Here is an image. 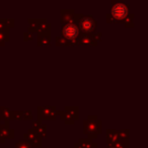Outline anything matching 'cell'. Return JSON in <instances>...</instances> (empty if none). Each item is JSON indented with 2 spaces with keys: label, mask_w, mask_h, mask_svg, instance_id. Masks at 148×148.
Returning <instances> with one entry per match:
<instances>
[{
  "label": "cell",
  "mask_w": 148,
  "mask_h": 148,
  "mask_svg": "<svg viewBox=\"0 0 148 148\" xmlns=\"http://www.w3.org/2000/svg\"><path fill=\"white\" fill-rule=\"evenodd\" d=\"M112 8L106 15L108 23H123V21L130 13V5L123 1H112Z\"/></svg>",
  "instance_id": "obj_1"
},
{
  "label": "cell",
  "mask_w": 148,
  "mask_h": 148,
  "mask_svg": "<svg viewBox=\"0 0 148 148\" xmlns=\"http://www.w3.org/2000/svg\"><path fill=\"white\" fill-rule=\"evenodd\" d=\"M74 23L78 27L81 34L92 35L97 32V23L92 15H83L81 13L74 14Z\"/></svg>",
  "instance_id": "obj_2"
},
{
  "label": "cell",
  "mask_w": 148,
  "mask_h": 148,
  "mask_svg": "<svg viewBox=\"0 0 148 148\" xmlns=\"http://www.w3.org/2000/svg\"><path fill=\"white\" fill-rule=\"evenodd\" d=\"M103 122L99 120L97 115H89L83 122V132L89 139H95L99 134L103 133Z\"/></svg>",
  "instance_id": "obj_3"
},
{
  "label": "cell",
  "mask_w": 148,
  "mask_h": 148,
  "mask_svg": "<svg viewBox=\"0 0 148 148\" xmlns=\"http://www.w3.org/2000/svg\"><path fill=\"white\" fill-rule=\"evenodd\" d=\"M80 34V31L75 23H61V37L68 42V46H78L77 39Z\"/></svg>",
  "instance_id": "obj_4"
},
{
  "label": "cell",
  "mask_w": 148,
  "mask_h": 148,
  "mask_svg": "<svg viewBox=\"0 0 148 148\" xmlns=\"http://www.w3.org/2000/svg\"><path fill=\"white\" fill-rule=\"evenodd\" d=\"M38 122L42 123V121H54L57 117V109L56 107H38L37 108Z\"/></svg>",
  "instance_id": "obj_5"
},
{
  "label": "cell",
  "mask_w": 148,
  "mask_h": 148,
  "mask_svg": "<svg viewBox=\"0 0 148 148\" xmlns=\"http://www.w3.org/2000/svg\"><path fill=\"white\" fill-rule=\"evenodd\" d=\"M14 138V130L9 127V123L0 121V142L4 143L6 139Z\"/></svg>",
  "instance_id": "obj_6"
},
{
  "label": "cell",
  "mask_w": 148,
  "mask_h": 148,
  "mask_svg": "<svg viewBox=\"0 0 148 148\" xmlns=\"http://www.w3.org/2000/svg\"><path fill=\"white\" fill-rule=\"evenodd\" d=\"M23 137L25 138V140H27L31 144L33 148H42V138L36 133L33 128L27 130V132L23 135Z\"/></svg>",
  "instance_id": "obj_7"
},
{
  "label": "cell",
  "mask_w": 148,
  "mask_h": 148,
  "mask_svg": "<svg viewBox=\"0 0 148 148\" xmlns=\"http://www.w3.org/2000/svg\"><path fill=\"white\" fill-rule=\"evenodd\" d=\"M78 41V46H86V47H97V42L93 39L92 35H85V34H80L77 39Z\"/></svg>",
  "instance_id": "obj_8"
},
{
  "label": "cell",
  "mask_w": 148,
  "mask_h": 148,
  "mask_svg": "<svg viewBox=\"0 0 148 148\" xmlns=\"http://www.w3.org/2000/svg\"><path fill=\"white\" fill-rule=\"evenodd\" d=\"M74 14H75V11L73 9H61L60 10V23H74Z\"/></svg>",
  "instance_id": "obj_9"
},
{
  "label": "cell",
  "mask_w": 148,
  "mask_h": 148,
  "mask_svg": "<svg viewBox=\"0 0 148 148\" xmlns=\"http://www.w3.org/2000/svg\"><path fill=\"white\" fill-rule=\"evenodd\" d=\"M38 36H44V35H52V25L47 21V18H42L41 23L38 27L36 31Z\"/></svg>",
  "instance_id": "obj_10"
},
{
  "label": "cell",
  "mask_w": 148,
  "mask_h": 148,
  "mask_svg": "<svg viewBox=\"0 0 148 148\" xmlns=\"http://www.w3.org/2000/svg\"><path fill=\"white\" fill-rule=\"evenodd\" d=\"M99 145L97 143L93 142L92 139L89 138H80L77 143L74 144L73 147L71 148H97Z\"/></svg>",
  "instance_id": "obj_11"
},
{
  "label": "cell",
  "mask_w": 148,
  "mask_h": 148,
  "mask_svg": "<svg viewBox=\"0 0 148 148\" xmlns=\"http://www.w3.org/2000/svg\"><path fill=\"white\" fill-rule=\"evenodd\" d=\"M106 135H107L106 142H107L108 146H113L114 144H116L117 142L120 141L119 134H118V131H116V130L108 129L106 131Z\"/></svg>",
  "instance_id": "obj_12"
},
{
  "label": "cell",
  "mask_w": 148,
  "mask_h": 148,
  "mask_svg": "<svg viewBox=\"0 0 148 148\" xmlns=\"http://www.w3.org/2000/svg\"><path fill=\"white\" fill-rule=\"evenodd\" d=\"M33 129L35 132L43 139V138L47 137V125L44 123H40L38 121L33 122Z\"/></svg>",
  "instance_id": "obj_13"
},
{
  "label": "cell",
  "mask_w": 148,
  "mask_h": 148,
  "mask_svg": "<svg viewBox=\"0 0 148 148\" xmlns=\"http://www.w3.org/2000/svg\"><path fill=\"white\" fill-rule=\"evenodd\" d=\"M0 121L6 123L13 121V111L5 107H0Z\"/></svg>",
  "instance_id": "obj_14"
},
{
  "label": "cell",
  "mask_w": 148,
  "mask_h": 148,
  "mask_svg": "<svg viewBox=\"0 0 148 148\" xmlns=\"http://www.w3.org/2000/svg\"><path fill=\"white\" fill-rule=\"evenodd\" d=\"M52 35H44L37 37V46L38 47H50L51 46Z\"/></svg>",
  "instance_id": "obj_15"
},
{
  "label": "cell",
  "mask_w": 148,
  "mask_h": 148,
  "mask_svg": "<svg viewBox=\"0 0 148 148\" xmlns=\"http://www.w3.org/2000/svg\"><path fill=\"white\" fill-rule=\"evenodd\" d=\"M64 111L74 120V121H78L79 120V108L78 107H65Z\"/></svg>",
  "instance_id": "obj_16"
},
{
  "label": "cell",
  "mask_w": 148,
  "mask_h": 148,
  "mask_svg": "<svg viewBox=\"0 0 148 148\" xmlns=\"http://www.w3.org/2000/svg\"><path fill=\"white\" fill-rule=\"evenodd\" d=\"M57 116H59L60 119H61L62 121H64V123H65L66 125H74V124H75V121H74L64 110L57 111Z\"/></svg>",
  "instance_id": "obj_17"
},
{
  "label": "cell",
  "mask_w": 148,
  "mask_h": 148,
  "mask_svg": "<svg viewBox=\"0 0 148 148\" xmlns=\"http://www.w3.org/2000/svg\"><path fill=\"white\" fill-rule=\"evenodd\" d=\"M41 21L42 18H29L27 19V23H29V29H27V32H29V33H36V31H37L38 27H39V25L41 23Z\"/></svg>",
  "instance_id": "obj_18"
},
{
  "label": "cell",
  "mask_w": 148,
  "mask_h": 148,
  "mask_svg": "<svg viewBox=\"0 0 148 148\" xmlns=\"http://www.w3.org/2000/svg\"><path fill=\"white\" fill-rule=\"evenodd\" d=\"M134 13L130 12L129 14L126 16V18L123 21V23L125 25V27L130 29V27H134Z\"/></svg>",
  "instance_id": "obj_19"
},
{
  "label": "cell",
  "mask_w": 148,
  "mask_h": 148,
  "mask_svg": "<svg viewBox=\"0 0 148 148\" xmlns=\"http://www.w3.org/2000/svg\"><path fill=\"white\" fill-rule=\"evenodd\" d=\"M120 140L122 141H129L130 140V131L128 129H122L118 131Z\"/></svg>",
  "instance_id": "obj_20"
},
{
  "label": "cell",
  "mask_w": 148,
  "mask_h": 148,
  "mask_svg": "<svg viewBox=\"0 0 148 148\" xmlns=\"http://www.w3.org/2000/svg\"><path fill=\"white\" fill-rule=\"evenodd\" d=\"M55 45L56 47H68V42L61 36H57L55 38Z\"/></svg>",
  "instance_id": "obj_21"
},
{
  "label": "cell",
  "mask_w": 148,
  "mask_h": 148,
  "mask_svg": "<svg viewBox=\"0 0 148 148\" xmlns=\"http://www.w3.org/2000/svg\"><path fill=\"white\" fill-rule=\"evenodd\" d=\"M14 148H33V147H32V145L27 141V140L23 139V140H19L18 142L15 143Z\"/></svg>",
  "instance_id": "obj_22"
},
{
  "label": "cell",
  "mask_w": 148,
  "mask_h": 148,
  "mask_svg": "<svg viewBox=\"0 0 148 148\" xmlns=\"http://www.w3.org/2000/svg\"><path fill=\"white\" fill-rule=\"evenodd\" d=\"M23 121H34V116L31 111H21Z\"/></svg>",
  "instance_id": "obj_23"
},
{
  "label": "cell",
  "mask_w": 148,
  "mask_h": 148,
  "mask_svg": "<svg viewBox=\"0 0 148 148\" xmlns=\"http://www.w3.org/2000/svg\"><path fill=\"white\" fill-rule=\"evenodd\" d=\"M9 39H10L9 35H5L2 32H0V47H3L5 45V43L9 41Z\"/></svg>",
  "instance_id": "obj_24"
},
{
  "label": "cell",
  "mask_w": 148,
  "mask_h": 148,
  "mask_svg": "<svg viewBox=\"0 0 148 148\" xmlns=\"http://www.w3.org/2000/svg\"><path fill=\"white\" fill-rule=\"evenodd\" d=\"M115 148H130L129 147V141H122L120 140L119 142H117L116 144H114Z\"/></svg>",
  "instance_id": "obj_25"
},
{
  "label": "cell",
  "mask_w": 148,
  "mask_h": 148,
  "mask_svg": "<svg viewBox=\"0 0 148 148\" xmlns=\"http://www.w3.org/2000/svg\"><path fill=\"white\" fill-rule=\"evenodd\" d=\"M4 23L9 29L14 27V18H4Z\"/></svg>",
  "instance_id": "obj_26"
},
{
  "label": "cell",
  "mask_w": 148,
  "mask_h": 148,
  "mask_svg": "<svg viewBox=\"0 0 148 148\" xmlns=\"http://www.w3.org/2000/svg\"><path fill=\"white\" fill-rule=\"evenodd\" d=\"M34 39V35L29 32H25L23 33V41L25 42H29V41H32Z\"/></svg>",
  "instance_id": "obj_27"
},
{
  "label": "cell",
  "mask_w": 148,
  "mask_h": 148,
  "mask_svg": "<svg viewBox=\"0 0 148 148\" xmlns=\"http://www.w3.org/2000/svg\"><path fill=\"white\" fill-rule=\"evenodd\" d=\"M13 120H16V121H23L21 111H13Z\"/></svg>",
  "instance_id": "obj_28"
},
{
  "label": "cell",
  "mask_w": 148,
  "mask_h": 148,
  "mask_svg": "<svg viewBox=\"0 0 148 148\" xmlns=\"http://www.w3.org/2000/svg\"><path fill=\"white\" fill-rule=\"evenodd\" d=\"M106 148H115V147H114V146H107Z\"/></svg>",
  "instance_id": "obj_29"
},
{
  "label": "cell",
  "mask_w": 148,
  "mask_h": 148,
  "mask_svg": "<svg viewBox=\"0 0 148 148\" xmlns=\"http://www.w3.org/2000/svg\"><path fill=\"white\" fill-rule=\"evenodd\" d=\"M42 148H54V147H42Z\"/></svg>",
  "instance_id": "obj_30"
}]
</instances>
